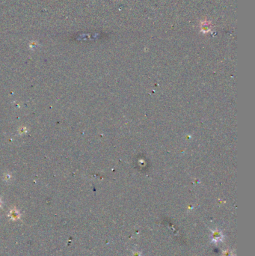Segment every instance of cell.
Masks as SVG:
<instances>
[{
  "instance_id": "cell-2",
  "label": "cell",
  "mask_w": 255,
  "mask_h": 256,
  "mask_svg": "<svg viewBox=\"0 0 255 256\" xmlns=\"http://www.w3.org/2000/svg\"><path fill=\"white\" fill-rule=\"evenodd\" d=\"M223 240V234L219 231V229H216L212 231V242L219 243Z\"/></svg>"
},
{
  "instance_id": "cell-4",
  "label": "cell",
  "mask_w": 255,
  "mask_h": 256,
  "mask_svg": "<svg viewBox=\"0 0 255 256\" xmlns=\"http://www.w3.org/2000/svg\"><path fill=\"white\" fill-rule=\"evenodd\" d=\"M133 256H141V254L139 253V252H134L133 254Z\"/></svg>"
},
{
  "instance_id": "cell-3",
  "label": "cell",
  "mask_w": 255,
  "mask_h": 256,
  "mask_svg": "<svg viewBox=\"0 0 255 256\" xmlns=\"http://www.w3.org/2000/svg\"><path fill=\"white\" fill-rule=\"evenodd\" d=\"M223 256H233V252H232V251H229V250L224 251Z\"/></svg>"
},
{
  "instance_id": "cell-1",
  "label": "cell",
  "mask_w": 255,
  "mask_h": 256,
  "mask_svg": "<svg viewBox=\"0 0 255 256\" xmlns=\"http://www.w3.org/2000/svg\"><path fill=\"white\" fill-rule=\"evenodd\" d=\"M212 24L210 22L207 21V20H204L201 22V31L203 33H207V32H210L212 29Z\"/></svg>"
}]
</instances>
